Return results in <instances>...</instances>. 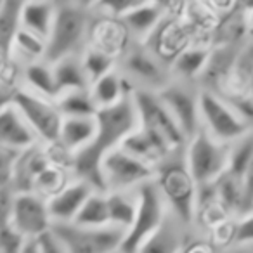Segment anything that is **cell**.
<instances>
[{"label": "cell", "mask_w": 253, "mask_h": 253, "mask_svg": "<svg viewBox=\"0 0 253 253\" xmlns=\"http://www.w3.org/2000/svg\"><path fill=\"white\" fill-rule=\"evenodd\" d=\"M137 215L132 227L125 232L120 246L122 253H137L142 243L151 238L167 220V201L156 180L137 187Z\"/></svg>", "instance_id": "obj_1"}, {"label": "cell", "mask_w": 253, "mask_h": 253, "mask_svg": "<svg viewBox=\"0 0 253 253\" xmlns=\"http://www.w3.org/2000/svg\"><path fill=\"white\" fill-rule=\"evenodd\" d=\"M229 167V144H222L201 128L189 141L186 169L198 187L215 184Z\"/></svg>", "instance_id": "obj_2"}, {"label": "cell", "mask_w": 253, "mask_h": 253, "mask_svg": "<svg viewBox=\"0 0 253 253\" xmlns=\"http://www.w3.org/2000/svg\"><path fill=\"white\" fill-rule=\"evenodd\" d=\"M97 134L92 144L101 153L108 155L109 151L120 148L132 132L139 128V115L135 109L132 94L115 106L101 108L95 115Z\"/></svg>", "instance_id": "obj_3"}, {"label": "cell", "mask_w": 253, "mask_h": 253, "mask_svg": "<svg viewBox=\"0 0 253 253\" xmlns=\"http://www.w3.org/2000/svg\"><path fill=\"white\" fill-rule=\"evenodd\" d=\"M200 115L205 130L222 144H232L250 132L248 123L232 106L211 90L200 92Z\"/></svg>", "instance_id": "obj_4"}, {"label": "cell", "mask_w": 253, "mask_h": 253, "mask_svg": "<svg viewBox=\"0 0 253 253\" xmlns=\"http://www.w3.org/2000/svg\"><path fill=\"white\" fill-rule=\"evenodd\" d=\"M158 187L182 224L189 225L198 215V186L189 170L182 165H167L158 173Z\"/></svg>", "instance_id": "obj_5"}, {"label": "cell", "mask_w": 253, "mask_h": 253, "mask_svg": "<svg viewBox=\"0 0 253 253\" xmlns=\"http://www.w3.org/2000/svg\"><path fill=\"white\" fill-rule=\"evenodd\" d=\"M87 28L85 12L73 4H56V18H54L52 32L47 40L45 56L52 63L71 57L78 49Z\"/></svg>", "instance_id": "obj_6"}, {"label": "cell", "mask_w": 253, "mask_h": 253, "mask_svg": "<svg viewBox=\"0 0 253 253\" xmlns=\"http://www.w3.org/2000/svg\"><path fill=\"white\" fill-rule=\"evenodd\" d=\"M50 229L68 253H111L120 250L125 238V231L113 225L102 229H85L75 224L52 222Z\"/></svg>", "instance_id": "obj_7"}, {"label": "cell", "mask_w": 253, "mask_h": 253, "mask_svg": "<svg viewBox=\"0 0 253 253\" xmlns=\"http://www.w3.org/2000/svg\"><path fill=\"white\" fill-rule=\"evenodd\" d=\"M132 99L139 115V126L165 139L172 149L179 148L184 144V141H187L182 128L158 94L149 90H135L132 92Z\"/></svg>", "instance_id": "obj_8"}, {"label": "cell", "mask_w": 253, "mask_h": 253, "mask_svg": "<svg viewBox=\"0 0 253 253\" xmlns=\"http://www.w3.org/2000/svg\"><path fill=\"white\" fill-rule=\"evenodd\" d=\"M14 106L19 109L23 118L26 120L32 130L47 142H57L63 126V115L59 108L52 106L50 102L43 101L42 97L30 92H18L14 95Z\"/></svg>", "instance_id": "obj_9"}, {"label": "cell", "mask_w": 253, "mask_h": 253, "mask_svg": "<svg viewBox=\"0 0 253 253\" xmlns=\"http://www.w3.org/2000/svg\"><path fill=\"white\" fill-rule=\"evenodd\" d=\"M104 175L108 187L115 191L126 189L132 186H142V184L155 180V167L141 162L135 156L128 155L122 148H116L104 156Z\"/></svg>", "instance_id": "obj_10"}, {"label": "cell", "mask_w": 253, "mask_h": 253, "mask_svg": "<svg viewBox=\"0 0 253 253\" xmlns=\"http://www.w3.org/2000/svg\"><path fill=\"white\" fill-rule=\"evenodd\" d=\"M156 94L179 123L186 139L191 141L203 128L200 115V94H194L193 90L179 84H167Z\"/></svg>", "instance_id": "obj_11"}, {"label": "cell", "mask_w": 253, "mask_h": 253, "mask_svg": "<svg viewBox=\"0 0 253 253\" xmlns=\"http://www.w3.org/2000/svg\"><path fill=\"white\" fill-rule=\"evenodd\" d=\"M11 225L18 232H21L26 239L40 238L50 231L52 218H50L47 205L40 198L23 193L12 201Z\"/></svg>", "instance_id": "obj_12"}, {"label": "cell", "mask_w": 253, "mask_h": 253, "mask_svg": "<svg viewBox=\"0 0 253 253\" xmlns=\"http://www.w3.org/2000/svg\"><path fill=\"white\" fill-rule=\"evenodd\" d=\"M94 193L95 191L88 184L82 182V180L66 186L57 194H54L49 203H47L50 218L54 222L71 224L75 220V217L78 215V211L82 210V207L85 205V201Z\"/></svg>", "instance_id": "obj_13"}, {"label": "cell", "mask_w": 253, "mask_h": 253, "mask_svg": "<svg viewBox=\"0 0 253 253\" xmlns=\"http://www.w3.org/2000/svg\"><path fill=\"white\" fill-rule=\"evenodd\" d=\"M35 135L14 104L0 109V146L26 149L35 142Z\"/></svg>", "instance_id": "obj_14"}, {"label": "cell", "mask_w": 253, "mask_h": 253, "mask_svg": "<svg viewBox=\"0 0 253 253\" xmlns=\"http://www.w3.org/2000/svg\"><path fill=\"white\" fill-rule=\"evenodd\" d=\"M120 148L128 153V155L135 156L137 160H141V162L148 163V165H153V167L158 162H162V160L172 151V148H170L165 139L153 134V132L146 130L142 126H139L137 130L132 132V134L123 141V144L120 146Z\"/></svg>", "instance_id": "obj_15"}, {"label": "cell", "mask_w": 253, "mask_h": 253, "mask_svg": "<svg viewBox=\"0 0 253 253\" xmlns=\"http://www.w3.org/2000/svg\"><path fill=\"white\" fill-rule=\"evenodd\" d=\"M104 153H101L94 144L85 146L84 149L75 153L73 167L77 175L80 177L82 182L88 184L95 193H106L108 182L104 175Z\"/></svg>", "instance_id": "obj_16"}, {"label": "cell", "mask_w": 253, "mask_h": 253, "mask_svg": "<svg viewBox=\"0 0 253 253\" xmlns=\"http://www.w3.org/2000/svg\"><path fill=\"white\" fill-rule=\"evenodd\" d=\"M165 14V5L158 2H137L122 16L126 30L139 37H149L155 33Z\"/></svg>", "instance_id": "obj_17"}, {"label": "cell", "mask_w": 253, "mask_h": 253, "mask_svg": "<svg viewBox=\"0 0 253 253\" xmlns=\"http://www.w3.org/2000/svg\"><path fill=\"white\" fill-rule=\"evenodd\" d=\"M56 18V4L50 2H25L21 5V28L35 33L47 42Z\"/></svg>", "instance_id": "obj_18"}, {"label": "cell", "mask_w": 253, "mask_h": 253, "mask_svg": "<svg viewBox=\"0 0 253 253\" xmlns=\"http://www.w3.org/2000/svg\"><path fill=\"white\" fill-rule=\"evenodd\" d=\"M95 134H97L95 118H64L59 142L63 144V148L77 153L85 146L92 144Z\"/></svg>", "instance_id": "obj_19"}, {"label": "cell", "mask_w": 253, "mask_h": 253, "mask_svg": "<svg viewBox=\"0 0 253 253\" xmlns=\"http://www.w3.org/2000/svg\"><path fill=\"white\" fill-rule=\"evenodd\" d=\"M106 196H108L109 224L126 232L132 227L137 215V196L132 198L122 191H115Z\"/></svg>", "instance_id": "obj_20"}, {"label": "cell", "mask_w": 253, "mask_h": 253, "mask_svg": "<svg viewBox=\"0 0 253 253\" xmlns=\"http://www.w3.org/2000/svg\"><path fill=\"white\" fill-rule=\"evenodd\" d=\"M71 224L85 229H102L109 227V210H108V196L102 193H94Z\"/></svg>", "instance_id": "obj_21"}, {"label": "cell", "mask_w": 253, "mask_h": 253, "mask_svg": "<svg viewBox=\"0 0 253 253\" xmlns=\"http://www.w3.org/2000/svg\"><path fill=\"white\" fill-rule=\"evenodd\" d=\"M54 77H56V84L59 88V94H66V92H78L87 88V73L84 70V64L78 63L73 57H66V59L59 61L54 66Z\"/></svg>", "instance_id": "obj_22"}, {"label": "cell", "mask_w": 253, "mask_h": 253, "mask_svg": "<svg viewBox=\"0 0 253 253\" xmlns=\"http://www.w3.org/2000/svg\"><path fill=\"white\" fill-rule=\"evenodd\" d=\"M182 248L184 239L180 231L173 224H169L165 220V224L151 238L142 243L137 253H182Z\"/></svg>", "instance_id": "obj_23"}, {"label": "cell", "mask_w": 253, "mask_h": 253, "mask_svg": "<svg viewBox=\"0 0 253 253\" xmlns=\"http://www.w3.org/2000/svg\"><path fill=\"white\" fill-rule=\"evenodd\" d=\"M217 201L227 213H243L245 211V194H243L241 179L225 172L215 182Z\"/></svg>", "instance_id": "obj_24"}, {"label": "cell", "mask_w": 253, "mask_h": 253, "mask_svg": "<svg viewBox=\"0 0 253 253\" xmlns=\"http://www.w3.org/2000/svg\"><path fill=\"white\" fill-rule=\"evenodd\" d=\"M126 70L130 71L134 77H137L139 80L146 82V84L162 85L165 82V71H163L162 64L158 63V59L153 54L144 52V50L132 52L130 56L126 57Z\"/></svg>", "instance_id": "obj_25"}, {"label": "cell", "mask_w": 253, "mask_h": 253, "mask_svg": "<svg viewBox=\"0 0 253 253\" xmlns=\"http://www.w3.org/2000/svg\"><path fill=\"white\" fill-rule=\"evenodd\" d=\"M210 54L205 47H186L173 57V70L182 78L201 77L208 66Z\"/></svg>", "instance_id": "obj_26"}, {"label": "cell", "mask_w": 253, "mask_h": 253, "mask_svg": "<svg viewBox=\"0 0 253 253\" xmlns=\"http://www.w3.org/2000/svg\"><path fill=\"white\" fill-rule=\"evenodd\" d=\"M92 99L97 104V108H109V106L118 104L122 99L126 97L125 87H123V80L118 75L113 71V73L102 77L101 80L94 82L92 84Z\"/></svg>", "instance_id": "obj_27"}, {"label": "cell", "mask_w": 253, "mask_h": 253, "mask_svg": "<svg viewBox=\"0 0 253 253\" xmlns=\"http://www.w3.org/2000/svg\"><path fill=\"white\" fill-rule=\"evenodd\" d=\"M59 111L66 118H95L99 108L85 90L66 92L59 101Z\"/></svg>", "instance_id": "obj_28"}, {"label": "cell", "mask_w": 253, "mask_h": 253, "mask_svg": "<svg viewBox=\"0 0 253 253\" xmlns=\"http://www.w3.org/2000/svg\"><path fill=\"white\" fill-rule=\"evenodd\" d=\"M253 163V132H248L245 137L238 139L229 144V167L227 172L231 175L243 179L246 170Z\"/></svg>", "instance_id": "obj_29"}, {"label": "cell", "mask_w": 253, "mask_h": 253, "mask_svg": "<svg viewBox=\"0 0 253 253\" xmlns=\"http://www.w3.org/2000/svg\"><path fill=\"white\" fill-rule=\"evenodd\" d=\"M21 2H4L0 11V50H9L21 25Z\"/></svg>", "instance_id": "obj_30"}, {"label": "cell", "mask_w": 253, "mask_h": 253, "mask_svg": "<svg viewBox=\"0 0 253 253\" xmlns=\"http://www.w3.org/2000/svg\"><path fill=\"white\" fill-rule=\"evenodd\" d=\"M84 70L87 73V78L94 84V82L101 80L102 77L113 73V64H115V57L109 56L108 52H102L99 49H92L85 54L84 61Z\"/></svg>", "instance_id": "obj_31"}, {"label": "cell", "mask_w": 253, "mask_h": 253, "mask_svg": "<svg viewBox=\"0 0 253 253\" xmlns=\"http://www.w3.org/2000/svg\"><path fill=\"white\" fill-rule=\"evenodd\" d=\"M26 80L35 87L40 94L47 95V97H54L59 95V88L56 84V77H54V70H49L45 64H32L26 70Z\"/></svg>", "instance_id": "obj_32"}, {"label": "cell", "mask_w": 253, "mask_h": 253, "mask_svg": "<svg viewBox=\"0 0 253 253\" xmlns=\"http://www.w3.org/2000/svg\"><path fill=\"white\" fill-rule=\"evenodd\" d=\"M97 40L101 42V45L97 49L102 50V52H108L109 56L115 57V54L118 50H122L123 45H125L126 35L123 26L113 25V23H104L102 28H99L97 32Z\"/></svg>", "instance_id": "obj_33"}, {"label": "cell", "mask_w": 253, "mask_h": 253, "mask_svg": "<svg viewBox=\"0 0 253 253\" xmlns=\"http://www.w3.org/2000/svg\"><path fill=\"white\" fill-rule=\"evenodd\" d=\"M236 64L232 52L227 49L215 50L210 54V61H208V66L205 70V77L210 78L213 82H220L222 78L227 77V73L231 71V68Z\"/></svg>", "instance_id": "obj_34"}, {"label": "cell", "mask_w": 253, "mask_h": 253, "mask_svg": "<svg viewBox=\"0 0 253 253\" xmlns=\"http://www.w3.org/2000/svg\"><path fill=\"white\" fill-rule=\"evenodd\" d=\"M224 99L246 123L253 122V95L245 90H229Z\"/></svg>", "instance_id": "obj_35"}, {"label": "cell", "mask_w": 253, "mask_h": 253, "mask_svg": "<svg viewBox=\"0 0 253 253\" xmlns=\"http://www.w3.org/2000/svg\"><path fill=\"white\" fill-rule=\"evenodd\" d=\"M14 43L23 50L25 54L32 57H39L42 54H45L47 50V42L40 37H37L35 33L28 32V30L19 28V32L16 33Z\"/></svg>", "instance_id": "obj_36"}, {"label": "cell", "mask_w": 253, "mask_h": 253, "mask_svg": "<svg viewBox=\"0 0 253 253\" xmlns=\"http://www.w3.org/2000/svg\"><path fill=\"white\" fill-rule=\"evenodd\" d=\"M26 238L16 231L12 225H7L0 231V253H21Z\"/></svg>", "instance_id": "obj_37"}, {"label": "cell", "mask_w": 253, "mask_h": 253, "mask_svg": "<svg viewBox=\"0 0 253 253\" xmlns=\"http://www.w3.org/2000/svg\"><path fill=\"white\" fill-rule=\"evenodd\" d=\"M61 179H63V175H61V172L57 169H54V167H47L45 170H43L42 173H40L39 177L35 179V182L39 184L42 189L49 191V193L57 194L61 189H64L66 186H63V182H61Z\"/></svg>", "instance_id": "obj_38"}, {"label": "cell", "mask_w": 253, "mask_h": 253, "mask_svg": "<svg viewBox=\"0 0 253 253\" xmlns=\"http://www.w3.org/2000/svg\"><path fill=\"white\" fill-rule=\"evenodd\" d=\"M238 245H253V211L243 215L239 222H236V238Z\"/></svg>", "instance_id": "obj_39"}, {"label": "cell", "mask_w": 253, "mask_h": 253, "mask_svg": "<svg viewBox=\"0 0 253 253\" xmlns=\"http://www.w3.org/2000/svg\"><path fill=\"white\" fill-rule=\"evenodd\" d=\"M211 234H213L215 243H218V245H229V243H232L236 238V224H231L229 220H224L211 229Z\"/></svg>", "instance_id": "obj_40"}, {"label": "cell", "mask_w": 253, "mask_h": 253, "mask_svg": "<svg viewBox=\"0 0 253 253\" xmlns=\"http://www.w3.org/2000/svg\"><path fill=\"white\" fill-rule=\"evenodd\" d=\"M37 239H39L40 252L42 253H68L66 248L63 246V243L59 241V238L52 232V229Z\"/></svg>", "instance_id": "obj_41"}, {"label": "cell", "mask_w": 253, "mask_h": 253, "mask_svg": "<svg viewBox=\"0 0 253 253\" xmlns=\"http://www.w3.org/2000/svg\"><path fill=\"white\" fill-rule=\"evenodd\" d=\"M243 182V194H245V211L243 215L253 211V163L241 179Z\"/></svg>", "instance_id": "obj_42"}, {"label": "cell", "mask_w": 253, "mask_h": 253, "mask_svg": "<svg viewBox=\"0 0 253 253\" xmlns=\"http://www.w3.org/2000/svg\"><path fill=\"white\" fill-rule=\"evenodd\" d=\"M11 213L12 205H9L4 198H0V231L7 225H11Z\"/></svg>", "instance_id": "obj_43"}, {"label": "cell", "mask_w": 253, "mask_h": 253, "mask_svg": "<svg viewBox=\"0 0 253 253\" xmlns=\"http://www.w3.org/2000/svg\"><path fill=\"white\" fill-rule=\"evenodd\" d=\"M21 253H42L40 252V245L37 238H30L25 241V246H23Z\"/></svg>", "instance_id": "obj_44"}, {"label": "cell", "mask_w": 253, "mask_h": 253, "mask_svg": "<svg viewBox=\"0 0 253 253\" xmlns=\"http://www.w3.org/2000/svg\"><path fill=\"white\" fill-rule=\"evenodd\" d=\"M186 253H213V252H211V248L208 245H203V243H200V245H194L193 248H189Z\"/></svg>", "instance_id": "obj_45"}, {"label": "cell", "mask_w": 253, "mask_h": 253, "mask_svg": "<svg viewBox=\"0 0 253 253\" xmlns=\"http://www.w3.org/2000/svg\"><path fill=\"white\" fill-rule=\"evenodd\" d=\"M2 7H4V2H0V11H2Z\"/></svg>", "instance_id": "obj_46"}, {"label": "cell", "mask_w": 253, "mask_h": 253, "mask_svg": "<svg viewBox=\"0 0 253 253\" xmlns=\"http://www.w3.org/2000/svg\"><path fill=\"white\" fill-rule=\"evenodd\" d=\"M111 253H122V252H120V250H116V252H111Z\"/></svg>", "instance_id": "obj_47"}]
</instances>
